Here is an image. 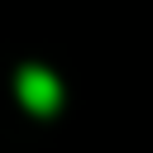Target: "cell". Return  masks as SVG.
<instances>
[{"label": "cell", "mask_w": 153, "mask_h": 153, "mask_svg": "<svg viewBox=\"0 0 153 153\" xmlns=\"http://www.w3.org/2000/svg\"><path fill=\"white\" fill-rule=\"evenodd\" d=\"M19 100H24L29 110L48 115V110H57V100H62V81H57L48 67L29 62V67H19Z\"/></svg>", "instance_id": "1"}]
</instances>
